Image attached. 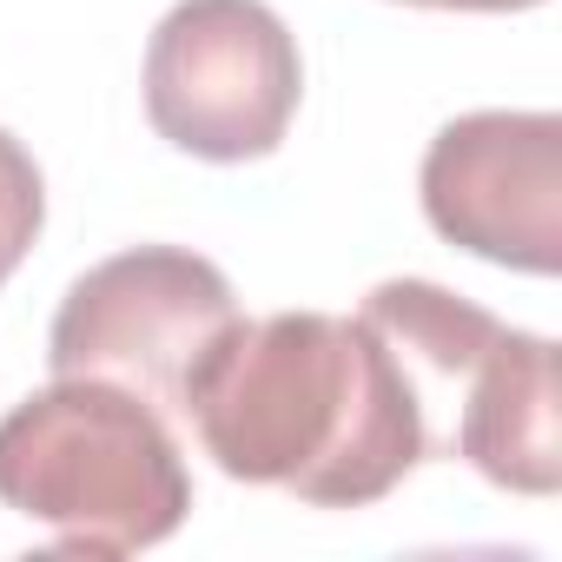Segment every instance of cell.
<instances>
[{
  "label": "cell",
  "mask_w": 562,
  "mask_h": 562,
  "mask_svg": "<svg viewBox=\"0 0 562 562\" xmlns=\"http://www.w3.org/2000/svg\"><path fill=\"white\" fill-rule=\"evenodd\" d=\"M179 424L232 483L312 509H364L437 457L404 358L371 318L331 312L232 318L192 364Z\"/></svg>",
  "instance_id": "obj_1"
},
{
  "label": "cell",
  "mask_w": 562,
  "mask_h": 562,
  "mask_svg": "<svg viewBox=\"0 0 562 562\" xmlns=\"http://www.w3.org/2000/svg\"><path fill=\"white\" fill-rule=\"evenodd\" d=\"M0 503L67 555H139L192 516V470L166 411L106 378H54L0 417Z\"/></svg>",
  "instance_id": "obj_2"
},
{
  "label": "cell",
  "mask_w": 562,
  "mask_h": 562,
  "mask_svg": "<svg viewBox=\"0 0 562 562\" xmlns=\"http://www.w3.org/2000/svg\"><path fill=\"white\" fill-rule=\"evenodd\" d=\"M299 100V41L265 0H179L146 41V120L192 159L245 166L278 153Z\"/></svg>",
  "instance_id": "obj_3"
},
{
  "label": "cell",
  "mask_w": 562,
  "mask_h": 562,
  "mask_svg": "<svg viewBox=\"0 0 562 562\" xmlns=\"http://www.w3.org/2000/svg\"><path fill=\"white\" fill-rule=\"evenodd\" d=\"M232 318V278L212 258L186 245H133L67 285L47 331V364L54 378H106L179 417L192 364Z\"/></svg>",
  "instance_id": "obj_4"
},
{
  "label": "cell",
  "mask_w": 562,
  "mask_h": 562,
  "mask_svg": "<svg viewBox=\"0 0 562 562\" xmlns=\"http://www.w3.org/2000/svg\"><path fill=\"white\" fill-rule=\"evenodd\" d=\"M424 218L470 258L555 278L562 271V120L555 113H463L417 172Z\"/></svg>",
  "instance_id": "obj_5"
},
{
  "label": "cell",
  "mask_w": 562,
  "mask_h": 562,
  "mask_svg": "<svg viewBox=\"0 0 562 562\" xmlns=\"http://www.w3.org/2000/svg\"><path fill=\"white\" fill-rule=\"evenodd\" d=\"M509 496L562 490V371L542 331H496L450 411V450Z\"/></svg>",
  "instance_id": "obj_6"
},
{
  "label": "cell",
  "mask_w": 562,
  "mask_h": 562,
  "mask_svg": "<svg viewBox=\"0 0 562 562\" xmlns=\"http://www.w3.org/2000/svg\"><path fill=\"white\" fill-rule=\"evenodd\" d=\"M47 225V179L34 166V153L0 126V285L14 278V265L34 251Z\"/></svg>",
  "instance_id": "obj_7"
},
{
  "label": "cell",
  "mask_w": 562,
  "mask_h": 562,
  "mask_svg": "<svg viewBox=\"0 0 562 562\" xmlns=\"http://www.w3.org/2000/svg\"><path fill=\"white\" fill-rule=\"evenodd\" d=\"M404 8H443V14H522L542 0H404Z\"/></svg>",
  "instance_id": "obj_8"
}]
</instances>
